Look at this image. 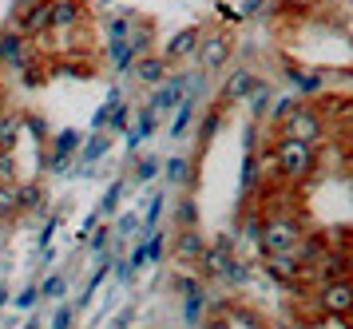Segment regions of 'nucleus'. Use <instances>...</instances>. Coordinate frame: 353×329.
Wrapping results in <instances>:
<instances>
[{
    "label": "nucleus",
    "mask_w": 353,
    "mask_h": 329,
    "mask_svg": "<svg viewBox=\"0 0 353 329\" xmlns=\"http://www.w3.org/2000/svg\"><path fill=\"white\" fill-rule=\"evenodd\" d=\"M258 254L270 258V254H298L302 258V242H305V226L294 215H270V219L258 226Z\"/></svg>",
    "instance_id": "obj_1"
},
{
    "label": "nucleus",
    "mask_w": 353,
    "mask_h": 329,
    "mask_svg": "<svg viewBox=\"0 0 353 329\" xmlns=\"http://www.w3.org/2000/svg\"><path fill=\"white\" fill-rule=\"evenodd\" d=\"M274 167L278 175L286 179V183H305L314 167H318V155H314V147L310 143H298V139H282L274 143Z\"/></svg>",
    "instance_id": "obj_2"
},
{
    "label": "nucleus",
    "mask_w": 353,
    "mask_h": 329,
    "mask_svg": "<svg viewBox=\"0 0 353 329\" xmlns=\"http://www.w3.org/2000/svg\"><path fill=\"white\" fill-rule=\"evenodd\" d=\"M321 131H325L321 111L302 108V103H294V108H290V115L282 119V135H286V139H298V143H310V147L321 139Z\"/></svg>",
    "instance_id": "obj_3"
},
{
    "label": "nucleus",
    "mask_w": 353,
    "mask_h": 329,
    "mask_svg": "<svg viewBox=\"0 0 353 329\" xmlns=\"http://www.w3.org/2000/svg\"><path fill=\"white\" fill-rule=\"evenodd\" d=\"M318 306H321V314H330V317H350L353 314V282H350V278L321 282Z\"/></svg>",
    "instance_id": "obj_4"
},
{
    "label": "nucleus",
    "mask_w": 353,
    "mask_h": 329,
    "mask_svg": "<svg viewBox=\"0 0 353 329\" xmlns=\"http://www.w3.org/2000/svg\"><path fill=\"white\" fill-rule=\"evenodd\" d=\"M230 258H234V235H219L207 250L199 254V262H194V266H199L203 278H223V270L230 266Z\"/></svg>",
    "instance_id": "obj_5"
},
{
    "label": "nucleus",
    "mask_w": 353,
    "mask_h": 329,
    "mask_svg": "<svg viewBox=\"0 0 353 329\" xmlns=\"http://www.w3.org/2000/svg\"><path fill=\"white\" fill-rule=\"evenodd\" d=\"M226 60H230V40H226L223 32L199 40V63H203V72H219Z\"/></svg>",
    "instance_id": "obj_6"
},
{
    "label": "nucleus",
    "mask_w": 353,
    "mask_h": 329,
    "mask_svg": "<svg viewBox=\"0 0 353 329\" xmlns=\"http://www.w3.org/2000/svg\"><path fill=\"white\" fill-rule=\"evenodd\" d=\"M52 28V0H40V4H32L28 12L17 16V32L20 36H40V32Z\"/></svg>",
    "instance_id": "obj_7"
},
{
    "label": "nucleus",
    "mask_w": 353,
    "mask_h": 329,
    "mask_svg": "<svg viewBox=\"0 0 353 329\" xmlns=\"http://www.w3.org/2000/svg\"><path fill=\"white\" fill-rule=\"evenodd\" d=\"M262 262L270 270V278H278L282 286H298V278H302V258L298 254H270Z\"/></svg>",
    "instance_id": "obj_8"
},
{
    "label": "nucleus",
    "mask_w": 353,
    "mask_h": 329,
    "mask_svg": "<svg viewBox=\"0 0 353 329\" xmlns=\"http://www.w3.org/2000/svg\"><path fill=\"white\" fill-rule=\"evenodd\" d=\"M131 72H135L139 83L159 88L163 79H167V60H163V56H135V60H131Z\"/></svg>",
    "instance_id": "obj_9"
},
{
    "label": "nucleus",
    "mask_w": 353,
    "mask_h": 329,
    "mask_svg": "<svg viewBox=\"0 0 353 329\" xmlns=\"http://www.w3.org/2000/svg\"><path fill=\"white\" fill-rule=\"evenodd\" d=\"M187 88H191V76H171V79H167V88H163L155 99H151V108H147V111H151V115H163V111H171L179 99L187 95Z\"/></svg>",
    "instance_id": "obj_10"
},
{
    "label": "nucleus",
    "mask_w": 353,
    "mask_h": 329,
    "mask_svg": "<svg viewBox=\"0 0 353 329\" xmlns=\"http://www.w3.org/2000/svg\"><path fill=\"white\" fill-rule=\"evenodd\" d=\"M179 294L187 298V326H199V317H203V310H207V294H203V286L194 282V278H179Z\"/></svg>",
    "instance_id": "obj_11"
},
{
    "label": "nucleus",
    "mask_w": 353,
    "mask_h": 329,
    "mask_svg": "<svg viewBox=\"0 0 353 329\" xmlns=\"http://www.w3.org/2000/svg\"><path fill=\"white\" fill-rule=\"evenodd\" d=\"M199 28H183L175 32L171 40H167V52H163V60L167 63H179V60H187V56H194V48H199Z\"/></svg>",
    "instance_id": "obj_12"
},
{
    "label": "nucleus",
    "mask_w": 353,
    "mask_h": 329,
    "mask_svg": "<svg viewBox=\"0 0 353 329\" xmlns=\"http://www.w3.org/2000/svg\"><path fill=\"white\" fill-rule=\"evenodd\" d=\"M207 250V238H203V230L199 226H183L175 238V254L179 262H199V254Z\"/></svg>",
    "instance_id": "obj_13"
},
{
    "label": "nucleus",
    "mask_w": 353,
    "mask_h": 329,
    "mask_svg": "<svg viewBox=\"0 0 353 329\" xmlns=\"http://www.w3.org/2000/svg\"><path fill=\"white\" fill-rule=\"evenodd\" d=\"M0 63L4 68H24L28 63V48L20 32H0Z\"/></svg>",
    "instance_id": "obj_14"
},
{
    "label": "nucleus",
    "mask_w": 353,
    "mask_h": 329,
    "mask_svg": "<svg viewBox=\"0 0 353 329\" xmlns=\"http://www.w3.org/2000/svg\"><path fill=\"white\" fill-rule=\"evenodd\" d=\"M80 20H83V4L80 0H52V28L68 32V28H76Z\"/></svg>",
    "instance_id": "obj_15"
},
{
    "label": "nucleus",
    "mask_w": 353,
    "mask_h": 329,
    "mask_svg": "<svg viewBox=\"0 0 353 329\" xmlns=\"http://www.w3.org/2000/svg\"><path fill=\"white\" fill-rule=\"evenodd\" d=\"M80 151V131H60L56 135V147H52V171L60 175L68 167V155Z\"/></svg>",
    "instance_id": "obj_16"
},
{
    "label": "nucleus",
    "mask_w": 353,
    "mask_h": 329,
    "mask_svg": "<svg viewBox=\"0 0 353 329\" xmlns=\"http://www.w3.org/2000/svg\"><path fill=\"white\" fill-rule=\"evenodd\" d=\"M17 210L20 215H44V187H40V183H20L17 187Z\"/></svg>",
    "instance_id": "obj_17"
},
{
    "label": "nucleus",
    "mask_w": 353,
    "mask_h": 329,
    "mask_svg": "<svg viewBox=\"0 0 353 329\" xmlns=\"http://www.w3.org/2000/svg\"><path fill=\"white\" fill-rule=\"evenodd\" d=\"M254 83H258V76H254V72H246V68H239L234 76L226 79L223 95H226V99H246V95L254 92Z\"/></svg>",
    "instance_id": "obj_18"
},
{
    "label": "nucleus",
    "mask_w": 353,
    "mask_h": 329,
    "mask_svg": "<svg viewBox=\"0 0 353 329\" xmlns=\"http://www.w3.org/2000/svg\"><path fill=\"white\" fill-rule=\"evenodd\" d=\"M167 183H175V187H187L191 183V159H183V155H175V159H167Z\"/></svg>",
    "instance_id": "obj_19"
},
{
    "label": "nucleus",
    "mask_w": 353,
    "mask_h": 329,
    "mask_svg": "<svg viewBox=\"0 0 353 329\" xmlns=\"http://www.w3.org/2000/svg\"><path fill=\"white\" fill-rule=\"evenodd\" d=\"M17 139H20V115H0V151H12L17 147Z\"/></svg>",
    "instance_id": "obj_20"
},
{
    "label": "nucleus",
    "mask_w": 353,
    "mask_h": 329,
    "mask_svg": "<svg viewBox=\"0 0 353 329\" xmlns=\"http://www.w3.org/2000/svg\"><path fill=\"white\" fill-rule=\"evenodd\" d=\"M108 147H112L108 131H103V135H92V139H88V147H83V171H92V163H96L99 155H108Z\"/></svg>",
    "instance_id": "obj_21"
},
{
    "label": "nucleus",
    "mask_w": 353,
    "mask_h": 329,
    "mask_svg": "<svg viewBox=\"0 0 353 329\" xmlns=\"http://www.w3.org/2000/svg\"><path fill=\"white\" fill-rule=\"evenodd\" d=\"M194 119V92L191 88H187V95H183V103H179V119H175V127H171V135H183V131H187V123H191Z\"/></svg>",
    "instance_id": "obj_22"
},
{
    "label": "nucleus",
    "mask_w": 353,
    "mask_h": 329,
    "mask_svg": "<svg viewBox=\"0 0 353 329\" xmlns=\"http://www.w3.org/2000/svg\"><path fill=\"white\" fill-rule=\"evenodd\" d=\"M17 210V183H0V219H12Z\"/></svg>",
    "instance_id": "obj_23"
},
{
    "label": "nucleus",
    "mask_w": 353,
    "mask_h": 329,
    "mask_svg": "<svg viewBox=\"0 0 353 329\" xmlns=\"http://www.w3.org/2000/svg\"><path fill=\"white\" fill-rule=\"evenodd\" d=\"M175 219H179V226H199V203L194 199H183Z\"/></svg>",
    "instance_id": "obj_24"
},
{
    "label": "nucleus",
    "mask_w": 353,
    "mask_h": 329,
    "mask_svg": "<svg viewBox=\"0 0 353 329\" xmlns=\"http://www.w3.org/2000/svg\"><path fill=\"white\" fill-rule=\"evenodd\" d=\"M223 278H226V286H246V278H250V270L242 266L239 258H230V266L223 270Z\"/></svg>",
    "instance_id": "obj_25"
},
{
    "label": "nucleus",
    "mask_w": 353,
    "mask_h": 329,
    "mask_svg": "<svg viewBox=\"0 0 353 329\" xmlns=\"http://www.w3.org/2000/svg\"><path fill=\"white\" fill-rule=\"evenodd\" d=\"M266 103H270V88H266V83L258 79V83H254V92H250V108H254V119L262 115V111H266Z\"/></svg>",
    "instance_id": "obj_26"
},
{
    "label": "nucleus",
    "mask_w": 353,
    "mask_h": 329,
    "mask_svg": "<svg viewBox=\"0 0 353 329\" xmlns=\"http://www.w3.org/2000/svg\"><path fill=\"white\" fill-rule=\"evenodd\" d=\"M294 79H298V92H305V95L321 92V76L318 72H294Z\"/></svg>",
    "instance_id": "obj_27"
},
{
    "label": "nucleus",
    "mask_w": 353,
    "mask_h": 329,
    "mask_svg": "<svg viewBox=\"0 0 353 329\" xmlns=\"http://www.w3.org/2000/svg\"><path fill=\"white\" fill-rule=\"evenodd\" d=\"M254 183H258V159H254V151H246V163H242V187L254 190Z\"/></svg>",
    "instance_id": "obj_28"
},
{
    "label": "nucleus",
    "mask_w": 353,
    "mask_h": 329,
    "mask_svg": "<svg viewBox=\"0 0 353 329\" xmlns=\"http://www.w3.org/2000/svg\"><path fill=\"white\" fill-rule=\"evenodd\" d=\"M0 183H17V159H12V151H0Z\"/></svg>",
    "instance_id": "obj_29"
},
{
    "label": "nucleus",
    "mask_w": 353,
    "mask_h": 329,
    "mask_svg": "<svg viewBox=\"0 0 353 329\" xmlns=\"http://www.w3.org/2000/svg\"><path fill=\"white\" fill-rule=\"evenodd\" d=\"M64 278H60V274H56V278H48V282L40 286V301H52V298H60V294H64Z\"/></svg>",
    "instance_id": "obj_30"
},
{
    "label": "nucleus",
    "mask_w": 353,
    "mask_h": 329,
    "mask_svg": "<svg viewBox=\"0 0 353 329\" xmlns=\"http://www.w3.org/2000/svg\"><path fill=\"white\" fill-rule=\"evenodd\" d=\"M143 246H147V262H159L163 258V235L159 230H151V235L143 238Z\"/></svg>",
    "instance_id": "obj_31"
},
{
    "label": "nucleus",
    "mask_w": 353,
    "mask_h": 329,
    "mask_svg": "<svg viewBox=\"0 0 353 329\" xmlns=\"http://www.w3.org/2000/svg\"><path fill=\"white\" fill-rule=\"evenodd\" d=\"M159 175V159H139V167H135V179L139 183H151Z\"/></svg>",
    "instance_id": "obj_32"
},
{
    "label": "nucleus",
    "mask_w": 353,
    "mask_h": 329,
    "mask_svg": "<svg viewBox=\"0 0 353 329\" xmlns=\"http://www.w3.org/2000/svg\"><path fill=\"white\" fill-rule=\"evenodd\" d=\"M20 123L28 127V131H32L36 139H44V135H48V123H44L40 115H20Z\"/></svg>",
    "instance_id": "obj_33"
},
{
    "label": "nucleus",
    "mask_w": 353,
    "mask_h": 329,
    "mask_svg": "<svg viewBox=\"0 0 353 329\" xmlns=\"http://www.w3.org/2000/svg\"><path fill=\"white\" fill-rule=\"evenodd\" d=\"M159 215H163V190H155V195H151V206H147V226H151V230H155Z\"/></svg>",
    "instance_id": "obj_34"
},
{
    "label": "nucleus",
    "mask_w": 353,
    "mask_h": 329,
    "mask_svg": "<svg viewBox=\"0 0 353 329\" xmlns=\"http://www.w3.org/2000/svg\"><path fill=\"white\" fill-rule=\"evenodd\" d=\"M119 195H123V183H112V190H108V199L99 203V215H112L115 203H119Z\"/></svg>",
    "instance_id": "obj_35"
},
{
    "label": "nucleus",
    "mask_w": 353,
    "mask_h": 329,
    "mask_svg": "<svg viewBox=\"0 0 353 329\" xmlns=\"http://www.w3.org/2000/svg\"><path fill=\"white\" fill-rule=\"evenodd\" d=\"M52 329H72V306H60L52 317Z\"/></svg>",
    "instance_id": "obj_36"
},
{
    "label": "nucleus",
    "mask_w": 353,
    "mask_h": 329,
    "mask_svg": "<svg viewBox=\"0 0 353 329\" xmlns=\"http://www.w3.org/2000/svg\"><path fill=\"white\" fill-rule=\"evenodd\" d=\"M36 298H40V286H28V290H24V294L17 298V306H20V310H32Z\"/></svg>",
    "instance_id": "obj_37"
},
{
    "label": "nucleus",
    "mask_w": 353,
    "mask_h": 329,
    "mask_svg": "<svg viewBox=\"0 0 353 329\" xmlns=\"http://www.w3.org/2000/svg\"><path fill=\"white\" fill-rule=\"evenodd\" d=\"M214 131H219V111H210L207 115V123H203V131H199V143H207Z\"/></svg>",
    "instance_id": "obj_38"
},
{
    "label": "nucleus",
    "mask_w": 353,
    "mask_h": 329,
    "mask_svg": "<svg viewBox=\"0 0 353 329\" xmlns=\"http://www.w3.org/2000/svg\"><path fill=\"white\" fill-rule=\"evenodd\" d=\"M131 230H139V219H135V215L119 219V235H131Z\"/></svg>",
    "instance_id": "obj_39"
},
{
    "label": "nucleus",
    "mask_w": 353,
    "mask_h": 329,
    "mask_svg": "<svg viewBox=\"0 0 353 329\" xmlns=\"http://www.w3.org/2000/svg\"><path fill=\"white\" fill-rule=\"evenodd\" d=\"M52 235H56V219H48V222H44V235H40V246H48V242H52Z\"/></svg>",
    "instance_id": "obj_40"
},
{
    "label": "nucleus",
    "mask_w": 353,
    "mask_h": 329,
    "mask_svg": "<svg viewBox=\"0 0 353 329\" xmlns=\"http://www.w3.org/2000/svg\"><path fill=\"white\" fill-rule=\"evenodd\" d=\"M219 16H223V20H230V24H239V20H242V12H234V8H226V4H219Z\"/></svg>",
    "instance_id": "obj_41"
},
{
    "label": "nucleus",
    "mask_w": 353,
    "mask_h": 329,
    "mask_svg": "<svg viewBox=\"0 0 353 329\" xmlns=\"http://www.w3.org/2000/svg\"><path fill=\"white\" fill-rule=\"evenodd\" d=\"M290 108H294V99H282V103L274 108V119H286V115H290Z\"/></svg>",
    "instance_id": "obj_42"
},
{
    "label": "nucleus",
    "mask_w": 353,
    "mask_h": 329,
    "mask_svg": "<svg viewBox=\"0 0 353 329\" xmlns=\"http://www.w3.org/2000/svg\"><path fill=\"white\" fill-rule=\"evenodd\" d=\"M108 238H112V230H99V235H96V242H92V246H96V250H108Z\"/></svg>",
    "instance_id": "obj_43"
},
{
    "label": "nucleus",
    "mask_w": 353,
    "mask_h": 329,
    "mask_svg": "<svg viewBox=\"0 0 353 329\" xmlns=\"http://www.w3.org/2000/svg\"><path fill=\"white\" fill-rule=\"evenodd\" d=\"M32 4H40V0H17V8H12V12H28V8H32Z\"/></svg>",
    "instance_id": "obj_44"
},
{
    "label": "nucleus",
    "mask_w": 353,
    "mask_h": 329,
    "mask_svg": "<svg viewBox=\"0 0 353 329\" xmlns=\"http://www.w3.org/2000/svg\"><path fill=\"white\" fill-rule=\"evenodd\" d=\"M210 329H226V317H219V321H210Z\"/></svg>",
    "instance_id": "obj_45"
},
{
    "label": "nucleus",
    "mask_w": 353,
    "mask_h": 329,
    "mask_svg": "<svg viewBox=\"0 0 353 329\" xmlns=\"http://www.w3.org/2000/svg\"><path fill=\"white\" fill-rule=\"evenodd\" d=\"M0 111H4V88H0Z\"/></svg>",
    "instance_id": "obj_46"
},
{
    "label": "nucleus",
    "mask_w": 353,
    "mask_h": 329,
    "mask_svg": "<svg viewBox=\"0 0 353 329\" xmlns=\"http://www.w3.org/2000/svg\"><path fill=\"white\" fill-rule=\"evenodd\" d=\"M28 329H40V321H28Z\"/></svg>",
    "instance_id": "obj_47"
},
{
    "label": "nucleus",
    "mask_w": 353,
    "mask_h": 329,
    "mask_svg": "<svg viewBox=\"0 0 353 329\" xmlns=\"http://www.w3.org/2000/svg\"><path fill=\"white\" fill-rule=\"evenodd\" d=\"M294 4H310V0H294Z\"/></svg>",
    "instance_id": "obj_48"
}]
</instances>
